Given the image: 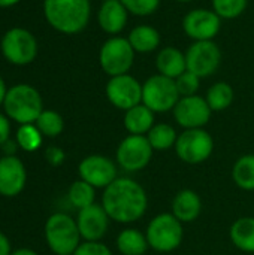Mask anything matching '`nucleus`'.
I'll return each instance as SVG.
<instances>
[{
	"instance_id": "nucleus-6",
	"label": "nucleus",
	"mask_w": 254,
	"mask_h": 255,
	"mask_svg": "<svg viewBox=\"0 0 254 255\" xmlns=\"http://www.w3.org/2000/svg\"><path fill=\"white\" fill-rule=\"evenodd\" d=\"M135 51L127 37L111 36L99 51V64L108 76H120L130 72L135 63Z\"/></svg>"
},
{
	"instance_id": "nucleus-12",
	"label": "nucleus",
	"mask_w": 254,
	"mask_h": 255,
	"mask_svg": "<svg viewBox=\"0 0 254 255\" xmlns=\"http://www.w3.org/2000/svg\"><path fill=\"white\" fill-rule=\"evenodd\" d=\"M105 93L109 103L124 112L142 103V84L130 73L112 76L106 84Z\"/></svg>"
},
{
	"instance_id": "nucleus-41",
	"label": "nucleus",
	"mask_w": 254,
	"mask_h": 255,
	"mask_svg": "<svg viewBox=\"0 0 254 255\" xmlns=\"http://www.w3.org/2000/svg\"><path fill=\"white\" fill-rule=\"evenodd\" d=\"M19 0H0V7H9V6H13L16 4Z\"/></svg>"
},
{
	"instance_id": "nucleus-29",
	"label": "nucleus",
	"mask_w": 254,
	"mask_h": 255,
	"mask_svg": "<svg viewBox=\"0 0 254 255\" xmlns=\"http://www.w3.org/2000/svg\"><path fill=\"white\" fill-rule=\"evenodd\" d=\"M36 127L43 136L55 137L58 136L64 128V121L60 114L55 111H43L39 118L36 120Z\"/></svg>"
},
{
	"instance_id": "nucleus-14",
	"label": "nucleus",
	"mask_w": 254,
	"mask_h": 255,
	"mask_svg": "<svg viewBox=\"0 0 254 255\" xmlns=\"http://www.w3.org/2000/svg\"><path fill=\"white\" fill-rule=\"evenodd\" d=\"M172 112L177 124L181 126L184 130L204 128L211 120L213 114L205 97H201L198 94L181 97Z\"/></svg>"
},
{
	"instance_id": "nucleus-8",
	"label": "nucleus",
	"mask_w": 254,
	"mask_h": 255,
	"mask_svg": "<svg viewBox=\"0 0 254 255\" xmlns=\"http://www.w3.org/2000/svg\"><path fill=\"white\" fill-rule=\"evenodd\" d=\"M174 148L181 161L187 164H201L211 157L214 139L205 128H190L178 134Z\"/></svg>"
},
{
	"instance_id": "nucleus-16",
	"label": "nucleus",
	"mask_w": 254,
	"mask_h": 255,
	"mask_svg": "<svg viewBox=\"0 0 254 255\" xmlns=\"http://www.w3.org/2000/svg\"><path fill=\"white\" fill-rule=\"evenodd\" d=\"M109 215L102 205H91L84 209H79L76 224L82 239L87 242H99L108 232Z\"/></svg>"
},
{
	"instance_id": "nucleus-32",
	"label": "nucleus",
	"mask_w": 254,
	"mask_h": 255,
	"mask_svg": "<svg viewBox=\"0 0 254 255\" xmlns=\"http://www.w3.org/2000/svg\"><path fill=\"white\" fill-rule=\"evenodd\" d=\"M124 7L130 15L135 16H150L157 12L160 0H121Z\"/></svg>"
},
{
	"instance_id": "nucleus-1",
	"label": "nucleus",
	"mask_w": 254,
	"mask_h": 255,
	"mask_svg": "<svg viewBox=\"0 0 254 255\" xmlns=\"http://www.w3.org/2000/svg\"><path fill=\"white\" fill-rule=\"evenodd\" d=\"M102 206L115 223L130 224L142 218L148 206V197L141 184L130 178H117L102 196Z\"/></svg>"
},
{
	"instance_id": "nucleus-21",
	"label": "nucleus",
	"mask_w": 254,
	"mask_h": 255,
	"mask_svg": "<svg viewBox=\"0 0 254 255\" xmlns=\"http://www.w3.org/2000/svg\"><path fill=\"white\" fill-rule=\"evenodd\" d=\"M127 40L132 45L135 52L150 54V52L157 51V48L160 46L162 37H160L159 30L154 28L153 25L139 24L130 30V33L127 34Z\"/></svg>"
},
{
	"instance_id": "nucleus-15",
	"label": "nucleus",
	"mask_w": 254,
	"mask_h": 255,
	"mask_svg": "<svg viewBox=\"0 0 254 255\" xmlns=\"http://www.w3.org/2000/svg\"><path fill=\"white\" fill-rule=\"evenodd\" d=\"M79 176L82 181L90 184L94 188H106L112 184L117 176V166L112 160L103 155H88L85 157L78 167Z\"/></svg>"
},
{
	"instance_id": "nucleus-25",
	"label": "nucleus",
	"mask_w": 254,
	"mask_h": 255,
	"mask_svg": "<svg viewBox=\"0 0 254 255\" xmlns=\"http://www.w3.org/2000/svg\"><path fill=\"white\" fill-rule=\"evenodd\" d=\"M234 97H235L234 88L228 82L220 81V82L213 84L208 88L205 100H207V103L213 112H222L232 105Z\"/></svg>"
},
{
	"instance_id": "nucleus-4",
	"label": "nucleus",
	"mask_w": 254,
	"mask_h": 255,
	"mask_svg": "<svg viewBox=\"0 0 254 255\" xmlns=\"http://www.w3.org/2000/svg\"><path fill=\"white\" fill-rule=\"evenodd\" d=\"M45 239L52 253L72 255L79 247V230L75 220L66 214H54L46 220Z\"/></svg>"
},
{
	"instance_id": "nucleus-13",
	"label": "nucleus",
	"mask_w": 254,
	"mask_h": 255,
	"mask_svg": "<svg viewBox=\"0 0 254 255\" xmlns=\"http://www.w3.org/2000/svg\"><path fill=\"white\" fill-rule=\"evenodd\" d=\"M220 28L222 18L213 9L196 7L183 18V30L193 42L214 40L220 33Z\"/></svg>"
},
{
	"instance_id": "nucleus-43",
	"label": "nucleus",
	"mask_w": 254,
	"mask_h": 255,
	"mask_svg": "<svg viewBox=\"0 0 254 255\" xmlns=\"http://www.w3.org/2000/svg\"><path fill=\"white\" fill-rule=\"evenodd\" d=\"M0 42H1V39H0Z\"/></svg>"
},
{
	"instance_id": "nucleus-22",
	"label": "nucleus",
	"mask_w": 254,
	"mask_h": 255,
	"mask_svg": "<svg viewBox=\"0 0 254 255\" xmlns=\"http://www.w3.org/2000/svg\"><path fill=\"white\" fill-rule=\"evenodd\" d=\"M123 121L129 134H136V136H145L156 124L154 112L150 108H147L144 103L126 111Z\"/></svg>"
},
{
	"instance_id": "nucleus-42",
	"label": "nucleus",
	"mask_w": 254,
	"mask_h": 255,
	"mask_svg": "<svg viewBox=\"0 0 254 255\" xmlns=\"http://www.w3.org/2000/svg\"><path fill=\"white\" fill-rule=\"evenodd\" d=\"M175 1H180V3H190V1H193V0H175Z\"/></svg>"
},
{
	"instance_id": "nucleus-3",
	"label": "nucleus",
	"mask_w": 254,
	"mask_h": 255,
	"mask_svg": "<svg viewBox=\"0 0 254 255\" xmlns=\"http://www.w3.org/2000/svg\"><path fill=\"white\" fill-rule=\"evenodd\" d=\"M3 106L6 115L21 126L36 123L39 115L43 112V103L39 91L27 84H18L9 88Z\"/></svg>"
},
{
	"instance_id": "nucleus-7",
	"label": "nucleus",
	"mask_w": 254,
	"mask_h": 255,
	"mask_svg": "<svg viewBox=\"0 0 254 255\" xmlns=\"http://www.w3.org/2000/svg\"><path fill=\"white\" fill-rule=\"evenodd\" d=\"M180 99L175 79L156 73L142 84V103L154 114L174 111Z\"/></svg>"
},
{
	"instance_id": "nucleus-23",
	"label": "nucleus",
	"mask_w": 254,
	"mask_h": 255,
	"mask_svg": "<svg viewBox=\"0 0 254 255\" xmlns=\"http://www.w3.org/2000/svg\"><path fill=\"white\" fill-rule=\"evenodd\" d=\"M231 239L238 250L244 253H254L253 217H244L237 220L231 227Z\"/></svg>"
},
{
	"instance_id": "nucleus-39",
	"label": "nucleus",
	"mask_w": 254,
	"mask_h": 255,
	"mask_svg": "<svg viewBox=\"0 0 254 255\" xmlns=\"http://www.w3.org/2000/svg\"><path fill=\"white\" fill-rule=\"evenodd\" d=\"M6 94H7V90H6V84H4L3 78L0 76V105H3V102H4V97H6Z\"/></svg>"
},
{
	"instance_id": "nucleus-30",
	"label": "nucleus",
	"mask_w": 254,
	"mask_h": 255,
	"mask_svg": "<svg viewBox=\"0 0 254 255\" xmlns=\"http://www.w3.org/2000/svg\"><path fill=\"white\" fill-rule=\"evenodd\" d=\"M211 4L222 19H235L246 12L249 0H211Z\"/></svg>"
},
{
	"instance_id": "nucleus-2",
	"label": "nucleus",
	"mask_w": 254,
	"mask_h": 255,
	"mask_svg": "<svg viewBox=\"0 0 254 255\" xmlns=\"http://www.w3.org/2000/svg\"><path fill=\"white\" fill-rule=\"evenodd\" d=\"M43 15L54 30L63 34H76L88 25L91 16V1L45 0Z\"/></svg>"
},
{
	"instance_id": "nucleus-9",
	"label": "nucleus",
	"mask_w": 254,
	"mask_h": 255,
	"mask_svg": "<svg viewBox=\"0 0 254 255\" xmlns=\"http://www.w3.org/2000/svg\"><path fill=\"white\" fill-rule=\"evenodd\" d=\"M3 57L15 66L30 64L37 55V40L25 28H10L0 42Z\"/></svg>"
},
{
	"instance_id": "nucleus-11",
	"label": "nucleus",
	"mask_w": 254,
	"mask_h": 255,
	"mask_svg": "<svg viewBox=\"0 0 254 255\" xmlns=\"http://www.w3.org/2000/svg\"><path fill=\"white\" fill-rule=\"evenodd\" d=\"M154 149L151 148L147 136L129 134L124 137L115 152L117 163L126 172H139L151 161Z\"/></svg>"
},
{
	"instance_id": "nucleus-31",
	"label": "nucleus",
	"mask_w": 254,
	"mask_h": 255,
	"mask_svg": "<svg viewBox=\"0 0 254 255\" xmlns=\"http://www.w3.org/2000/svg\"><path fill=\"white\" fill-rule=\"evenodd\" d=\"M16 143L24 151H36L42 145V133L33 124H22L16 131Z\"/></svg>"
},
{
	"instance_id": "nucleus-26",
	"label": "nucleus",
	"mask_w": 254,
	"mask_h": 255,
	"mask_svg": "<svg viewBox=\"0 0 254 255\" xmlns=\"http://www.w3.org/2000/svg\"><path fill=\"white\" fill-rule=\"evenodd\" d=\"M147 139L154 151H168L169 148L175 146L178 134L172 126L159 123L154 124L153 128L147 133Z\"/></svg>"
},
{
	"instance_id": "nucleus-44",
	"label": "nucleus",
	"mask_w": 254,
	"mask_h": 255,
	"mask_svg": "<svg viewBox=\"0 0 254 255\" xmlns=\"http://www.w3.org/2000/svg\"><path fill=\"white\" fill-rule=\"evenodd\" d=\"M103 1H105V0H103Z\"/></svg>"
},
{
	"instance_id": "nucleus-28",
	"label": "nucleus",
	"mask_w": 254,
	"mask_h": 255,
	"mask_svg": "<svg viewBox=\"0 0 254 255\" xmlns=\"http://www.w3.org/2000/svg\"><path fill=\"white\" fill-rule=\"evenodd\" d=\"M94 190L96 188L91 187L90 184H87L85 181H82V179L76 181L69 188V193H67L69 202L78 209L91 206V205H94V196H96Z\"/></svg>"
},
{
	"instance_id": "nucleus-36",
	"label": "nucleus",
	"mask_w": 254,
	"mask_h": 255,
	"mask_svg": "<svg viewBox=\"0 0 254 255\" xmlns=\"http://www.w3.org/2000/svg\"><path fill=\"white\" fill-rule=\"evenodd\" d=\"M9 133H10V126L9 121L4 115L0 114V146L9 139Z\"/></svg>"
},
{
	"instance_id": "nucleus-24",
	"label": "nucleus",
	"mask_w": 254,
	"mask_h": 255,
	"mask_svg": "<svg viewBox=\"0 0 254 255\" xmlns=\"http://www.w3.org/2000/svg\"><path fill=\"white\" fill-rule=\"evenodd\" d=\"M117 248L123 255H144L148 250L147 236L136 229H126L117 238Z\"/></svg>"
},
{
	"instance_id": "nucleus-17",
	"label": "nucleus",
	"mask_w": 254,
	"mask_h": 255,
	"mask_svg": "<svg viewBox=\"0 0 254 255\" xmlns=\"http://www.w3.org/2000/svg\"><path fill=\"white\" fill-rule=\"evenodd\" d=\"M25 167L13 155H6L0 160V194L13 197L19 194L25 185Z\"/></svg>"
},
{
	"instance_id": "nucleus-34",
	"label": "nucleus",
	"mask_w": 254,
	"mask_h": 255,
	"mask_svg": "<svg viewBox=\"0 0 254 255\" xmlns=\"http://www.w3.org/2000/svg\"><path fill=\"white\" fill-rule=\"evenodd\" d=\"M72 255H112L111 250L100 242H84L79 244L76 251Z\"/></svg>"
},
{
	"instance_id": "nucleus-27",
	"label": "nucleus",
	"mask_w": 254,
	"mask_h": 255,
	"mask_svg": "<svg viewBox=\"0 0 254 255\" xmlns=\"http://www.w3.org/2000/svg\"><path fill=\"white\" fill-rule=\"evenodd\" d=\"M234 182L246 191H254V154L243 155L232 169Z\"/></svg>"
},
{
	"instance_id": "nucleus-40",
	"label": "nucleus",
	"mask_w": 254,
	"mask_h": 255,
	"mask_svg": "<svg viewBox=\"0 0 254 255\" xmlns=\"http://www.w3.org/2000/svg\"><path fill=\"white\" fill-rule=\"evenodd\" d=\"M10 255H37L34 251H31V250H27V248H22V250H18V251H15V253H12Z\"/></svg>"
},
{
	"instance_id": "nucleus-33",
	"label": "nucleus",
	"mask_w": 254,
	"mask_h": 255,
	"mask_svg": "<svg viewBox=\"0 0 254 255\" xmlns=\"http://www.w3.org/2000/svg\"><path fill=\"white\" fill-rule=\"evenodd\" d=\"M178 93L181 97H189V96H195L198 94L199 88H201V78L196 76L195 73L186 70L184 73H181L177 79H175Z\"/></svg>"
},
{
	"instance_id": "nucleus-37",
	"label": "nucleus",
	"mask_w": 254,
	"mask_h": 255,
	"mask_svg": "<svg viewBox=\"0 0 254 255\" xmlns=\"http://www.w3.org/2000/svg\"><path fill=\"white\" fill-rule=\"evenodd\" d=\"M0 255H10V244L1 232H0Z\"/></svg>"
},
{
	"instance_id": "nucleus-35",
	"label": "nucleus",
	"mask_w": 254,
	"mask_h": 255,
	"mask_svg": "<svg viewBox=\"0 0 254 255\" xmlns=\"http://www.w3.org/2000/svg\"><path fill=\"white\" fill-rule=\"evenodd\" d=\"M45 157H46V161L51 166H60L64 161V151L57 148V146H51V148L46 149Z\"/></svg>"
},
{
	"instance_id": "nucleus-10",
	"label": "nucleus",
	"mask_w": 254,
	"mask_h": 255,
	"mask_svg": "<svg viewBox=\"0 0 254 255\" xmlns=\"http://www.w3.org/2000/svg\"><path fill=\"white\" fill-rule=\"evenodd\" d=\"M222 51L214 40L193 42L186 51L187 70L201 79L214 75L222 64Z\"/></svg>"
},
{
	"instance_id": "nucleus-38",
	"label": "nucleus",
	"mask_w": 254,
	"mask_h": 255,
	"mask_svg": "<svg viewBox=\"0 0 254 255\" xmlns=\"http://www.w3.org/2000/svg\"><path fill=\"white\" fill-rule=\"evenodd\" d=\"M1 146H3V151H4V152H6L7 155H12V154L15 152L16 143H15V142H12L10 139H7V140H6V142H4V143L1 145Z\"/></svg>"
},
{
	"instance_id": "nucleus-19",
	"label": "nucleus",
	"mask_w": 254,
	"mask_h": 255,
	"mask_svg": "<svg viewBox=\"0 0 254 255\" xmlns=\"http://www.w3.org/2000/svg\"><path fill=\"white\" fill-rule=\"evenodd\" d=\"M156 69L159 75H163L171 79H177L181 73L187 70L186 52L175 46H165L157 52Z\"/></svg>"
},
{
	"instance_id": "nucleus-18",
	"label": "nucleus",
	"mask_w": 254,
	"mask_h": 255,
	"mask_svg": "<svg viewBox=\"0 0 254 255\" xmlns=\"http://www.w3.org/2000/svg\"><path fill=\"white\" fill-rule=\"evenodd\" d=\"M129 15L121 0H105L97 12V22L105 33L118 36L126 28Z\"/></svg>"
},
{
	"instance_id": "nucleus-5",
	"label": "nucleus",
	"mask_w": 254,
	"mask_h": 255,
	"mask_svg": "<svg viewBox=\"0 0 254 255\" xmlns=\"http://www.w3.org/2000/svg\"><path fill=\"white\" fill-rule=\"evenodd\" d=\"M148 247L157 253L175 251L184 238L183 223L172 214H160L154 217L145 232Z\"/></svg>"
},
{
	"instance_id": "nucleus-20",
	"label": "nucleus",
	"mask_w": 254,
	"mask_h": 255,
	"mask_svg": "<svg viewBox=\"0 0 254 255\" xmlns=\"http://www.w3.org/2000/svg\"><path fill=\"white\" fill-rule=\"evenodd\" d=\"M202 211V202L196 191L193 190H181L172 200V215L184 223H192L198 220Z\"/></svg>"
}]
</instances>
